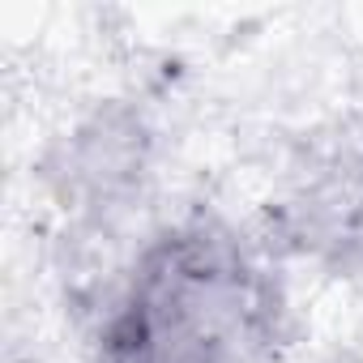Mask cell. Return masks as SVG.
<instances>
[{
    "mask_svg": "<svg viewBox=\"0 0 363 363\" xmlns=\"http://www.w3.org/2000/svg\"><path fill=\"white\" fill-rule=\"evenodd\" d=\"M257 320L244 261L214 235H175L141 265L107 329V363H227Z\"/></svg>",
    "mask_w": 363,
    "mask_h": 363,
    "instance_id": "cell-1",
    "label": "cell"
}]
</instances>
